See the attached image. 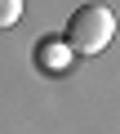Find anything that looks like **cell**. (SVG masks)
Here are the masks:
<instances>
[{
	"label": "cell",
	"instance_id": "3",
	"mask_svg": "<svg viewBox=\"0 0 120 134\" xmlns=\"http://www.w3.org/2000/svg\"><path fill=\"white\" fill-rule=\"evenodd\" d=\"M22 18V0H0V27H14Z\"/></svg>",
	"mask_w": 120,
	"mask_h": 134
},
{
	"label": "cell",
	"instance_id": "1",
	"mask_svg": "<svg viewBox=\"0 0 120 134\" xmlns=\"http://www.w3.org/2000/svg\"><path fill=\"white\" fill-rule=\"evenodd\" d=\"M116 36V14L107 5H80L71 18H67V36L62 45L71 54H102Z\"/></svg>",
	"mask_w": 120,
	"mask_h": 134
},
{
	"label": "cell",
	"instance_id": "2",
	"mask_svg": "<svg viewBox=\"0 0 120 134\" xmlns=\"http://www.w3.org/2000/svg\"><path fill=\"white\" fill-rule=\"evenodd\" d=\"M71 58H76V54L58 40V36H49V40H40V45H36V63H40V72H67Z\"/></svg>",
	"mask_w": 120,
	"mask_h": 134
}]
</instances>
